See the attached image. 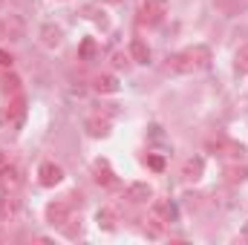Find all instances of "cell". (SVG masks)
Returning <instances> with one entry per match:
<instances>
[{
	"label": "cell",
	"mask_w": 248,
	"mask_h": 245,
	"mask_svg": "<svg viewBox=\"0 0 248 245\" xmlns=\"http://www.w3.org/2000/svg\"><path fill=\"white\" fill-rule=\"evenodd\" d=\"M147 165H150L153 170H165V162H162L159 156H147Z\"/></svg>",
	"instance_id": "cell-25"
},
{
	"label": "cell",
	"mask_w": 248,
	"mask_h": 245,
	"mask_svg": "<svg viewBox=\"0 0 248 245\" xmlns=\"http://www.w3.org/2000/svg\"><path fill=\"white\" fill-rule=\"evenodd\" d=\"M20 184H23V176H20L17 168H12V165H9V168H6V165L0 168V187H3L6 193H15Z\"/></svg>",
	"instance_id": "cell-8"
},
{
	"label": "cell",
	"mask_w": 248,
	"mask_h": 245,
	"mask_svg": "<svg viewBox=\"0 0 248 245\" xmlns=\"http://www.w3.org/2000/svg\"><path fill=\"white\" fill-rule=\"evenodd\" d=\"M107 3H119V0H107Z\"/></svg>",
	"instance_id": "cell-30"
},
{
	"label": "cell",
	"mask_w": 248,
	"mask_h": 245,
	"mask_svg": "<svg viewBox=\"0 0 248 245\" xmlns=\"http://www.w3.org/2000/svg\"><path fill=\"white\" fill-rule=\"evenodd\" d=\"M243 237H246V240H248V222H246V228H243Z\"/></svg>",
	"instance_id": "cell-28"
},
{
	"label": "cell",
	"mask_w": 248,
	"mask_h": 245,
	"mask_svg": "<svg viewBox=\"0 0 248 245\" xmlns=\"http://www.w3.org/2000/svg\"><path fill=\"white\" fill-rule=\"evenodd\" d=\"M69 214H72V205L66 199H55V202L46 205V222L52 228H63L69 222Z\"/></svg>",
	"instance_id": "cell-3"
},
{
	"label": "cell",
	"mask_w": 248,
	"mask_h": 245,
	"mask_svg": "<svg viewBox=\"0 0 248 245\" xmlns=\"http://www.w3.org/2000/svg\"><path fill=\"white\" fill-rule=\"evenodd\" d=\"M133 205H139V202H147V199H153V187L147 182H133L127 187V193H124Z\"/></svg>",
	"instance_id": "cell-12"
},
{
	"label": "cell",
	"mask_w": 248,
	"mask_h": 245,
	"mask_svg": "<svg viewBox=\"0 0 248 245\" xmlns=\"http://www.w3.org/2000/svg\"><path fill=\"white\" fill-rule=\"evenodd\" d=\"M95 52H98L95 41H93V38H84V41H81V49H78L81 61H93V58H95Z\"/></svg>",
	"instance_id": "cell-23"
},
{
	"label": "cell",
	"mask_w": 248,
	"mask_h": 245,
	"mask_svg": "<svg viewBox=\"0 0 248 245\" xmlns=\"http://www.w3.org/2000/svg\"><path fill=\"white\" fill-rule=\"evenodd\" d=\"M165 69L173 72V75H187V72H193V69H199V66L193 63V58H190L187 52H176V55H168Z\"/></svg>",
	"instance_id": "cell-5"
},
{
	"label": "cell",
	"mask_w": 248,
	"mask_h": 245,
	"mask_svg": "<svg viewBox=\"0 0 248 245\" xmlns=\"http://www.w3.org/2000/svg\"><path fill=\"white\" fill-rule=\"evenodd\" d=\"M3 162H6V156H3V150H0V165H3Z\"/></svg>",
	"instance_id": "cell-29"
},
{
	"label": "cell",
	"mask_w": 248,
	"mask_h": 245,
	"mask_svg": "<svg viewBox=\"0 0 248 245\" xmlns=\"http://www.w3.org/2000/svg\"><path fill=\"white\" fill-rule=\"evenodd\" d=\"M202 173H205V159L202 156H193V159H187L182 165V179L185 182H199Z\"/></svg>",
	"instance_id": "cell-9"
},
{
	"label": "cell",
	"mask_w": 248,
	"mask_h": 245,
	"mask_svg": "<svg viewBox=\"0 0 248 245\" xmlns=\"http://www.w3.org/2000/svg\"><path fill=\"white\" fill-rule=\"evenodd\" d=\"M26 116V98L17 92V95H12L9 98V107H6V119L12 124H20V119Z\"/></svg>",
	"instance_id": "cell-11"
},
{
	"label": "cell",
	"mask_w": 248,
	"mask_h": 245,
	"mask_svg": "<svg viewBox=\"0 0 248 245\" xmlns=\"http://www.w3.org/2000/svg\"><path fill=\"white\" fill-rule=\"evenodd\" d=\"M38 179L44 187H55V184L63 179V170L55 165V162H44L41 168H38Z\"/></svg>",
	"instance_id": "cell-6"
},
{
	"label": "cell",
	"mask_w": 248,
	"mask_h": 245,
	"mask_svg": "<svg viewBox=\"0 0 248 245\" xmlns=\"http://www.w3.org/2000/svg\"><path fill=\"white\" fill-rule=\"evenodd\" d=\"M0 90H3V95H9V98H12V95H17V92H20V78H17V75H12V72H9V75H3V78H0Z\"/></svg>",
	"instance_id": "cell-19"
},
{
	"label": "cell",
	"mask_w": 248,
	"mask_h": 245,
	"mask_svg": "<svg viewBox=\"0 0 248 245\" xmlns=\"http://www.w3.org/2000/svg\"><path fill=\"white\" fill-rule=\"evenodd\" d=\"M15 216H17V199H15V193L3 190V196H0V222H9Z\"/></svg>",
	"instance_id": "cell-14"
},
{
	"label": "cell",
	"mask_w": 248,
	"mask_h": 245,
	"mask_svg": "<svg viewBox=\"0 0 248 245\" xmlns=\"http://www.w3.org/2000/svg\"><path fill=\"white\" fill-rule=\"evenodd\" d=\"M168 6H170L168 0H144L139 15H141V20H144V23H159V20L168 15Z\"/></svg>",
	"instance_id": "cell-4"
},
{
	"label": "cell",
	"mask_w": 248,
	"mask_h": 245,
	"mask_svg": "<svg viewBox=\"0 0 248 245\" xmlns=\"http://www.w3.org/2000/svg\"><path fill=\"white\" fill-rule=\"evenodd\" d=\"M214 6H217L222 15H240L248 6V0H214Z\"/></svg>",
	"instance_id": "cell-18"
},
{
	"label": "cell",
	"mask_w": 248,
	"mask_h": 245,
	"mask_svg": "<svg viewBox=\"0 0 248 245\" xmlns=\"http://www.w3.org/2000/svg\"><path fill=\"white\" fill-rule=\"evenodd\" d=\"M87 133H90V136H95V138H101V136H107V133H110V122H107V119H101V116H90V119H87Z\"/></svg>",
	"instance_id": "cell-17"
},
{
	"label": "cell",
	"mask_w": 248,
	"mask_h": 245,
	"mask_svg": "<svg viewBox=\"0 0 248 245\" xmlns=\"http://www.w3.org/2000/svg\"><path fill=\"white\" fill-rule=\"evenodd\" d=\"M95 222H98V228H104V231H116V216H113L110 208H101V211L95 214Z\"/></svg>",
	"instance_id": "cell-21"
},
{
	"label": "cell",
	"mask_w": 248,
	"mask_h": 245,
	"mask_svg": "<svg viewBox=\"0 0 248 245\" xmlns=\"http://www.w3.org/2000/svg\"><path fill=\"white\" fill-rule=\"evenodd\" d=\"M185 52L193 58V63H196L199 69L211 63V49H208V46H190V49H185Z\"/></svg>",
	"instance_id": "cell-20"
},
{
	"label": "cell",
	"mask_w": 248,
	"mask_h": 245,
	"mask_svg": "<svg viewBox=\"0 0 248 245\" xmlns=\"http://www.w3.org/2000/svg\"><path fill=\"white\" fill-rule=\"evenodd\" d=\"M41 44H44L46 49H58L63 44V29L55 26V23H44V26H41Z\"/></svg>",
	"instance_id": "cell-7"
},
{
	"label": "cell",
	"mask_w": 248,
	"mask_h": 245,
	"mask_svg": "<svg viewBox=\"0 0 248 245\" xmlns=\"http://www.w3.org/2000/svg\"><path fill=\"white\" fill-rule=\"evenodd\" d=\"M93 176H95V182L101 184V187H113V184H116V173L110 170V165H107L104 159L93 165Z\"/></svg>",
	"instance_id": "cell-13"
},
{
	"label": "cell",
	"mask_w": 248,
	"mask_h": 245,
	"mask_svg": "<svg viewBox=\"0 0 248 245\" xmlns=\"http://www.w3.org/2000/svg\"><path fill=\"white\" fill-rule=\"evenodd\" d=\"M208 147L217 153V156H225V159H243L246 156V147L240 144V141H234V138H225V136H217V138H211L208 141Z\"/></svg>",
	"instance_id": "cell-1"
},
{
	"label": "cell",
	"mask_w": 248,
	"mask_h": 245,
	"mask_svg": "<svg viewBox=\"0 0 248 245\" xmlns=\"http://www.w3.org/2000/svg\"><path fill=\"white\" fill-rule=\"evenodd\" d=\"M153 216L156 222H176V205L168 199H156L153 202Z\"/></svg>",
	"instance_id": "cell-10"
},
{
	"label": "cell",
	"mask_w": 248,
	"mask_h": 245,
	"mask_svg": "<svg viewBox=\"0 0 248 245\" xmlns=\"http://www.w3.org/2000/svg\"><path fill=\"white\" fill-rule=\"evenodd\" d=\"M12 61H15V58H12L6 49H0V66H12Z\"/></svg>",
	"instance_id": "cell-26"
},
{
	"label": "cell",
	"mask_w": 248,
	"mask_h": 245,
	"mask_svg": "<svg viewBox=\"0 0 248 245\" xmlns=\"http://www.w3.org/2000/svg\"><path fill=\"white\" fill-rule=\"evenodd\" d=\"M93 87H95V92H101V95H113V92H119V78H116V75H98Z\"/></svg>",
	"instance_id": "cell-16"
},
{
	"label": "cell",
	"mask_w": 248,
	"mask_h": 245,
	"mask_svg": "<svg viewBox=\"0 0 248 245\" xmlns=\"http://www.w3.org/2000/svg\"><path fill=\"white\" fill-rule=\"evenodd\" d=\"M234 66H237V72H240V75H243V72H248V46L237 52V63H234Z\"/></svg>",
	"instance_id": "cell-24"
},
{
	"label": "cell",
	"mask_w": 248,
	"mask_h": 245,
	"mask_svg": "<svg viewBox=\"0 0 248 245\" xmlns=\"http://www.w3.org/2000/svg\"><path fill=\"white\" fill-rule=\"evenodd\" d=\"M130 58L136 63H147L150 61V46H147L141 38H133V41H130Z\"/></svg>",
	"instance_id": "cell-15"
},
{
	"label": "cell",
	"mask_w": 248,
	"mask_h": 245,
	"mask_svg": "<svg viewBox=\"0 0 248 245\" xmlns=\"http://www.w3.org/2000/svg\"><path fill=\"white\" fill-rule=\"evenodd\" d=\"M26 32V23L20 15H0V38L6 41H20Z\"/></svg>",
	"instance_id": "cell-2"
},
{
	"label": "cell",
	"mask_w": 248,
	"mask_h": 245,
	"mask_svg": "<svg viewBox=\"0 0 248 245\" xmlns=\"http://www.w3.org/2000/svg\"><path fill=\"white\" fill-rule=\"evenodd\" d=\"M113 63H116V66H124L127 61H124V55H122V52H113Z\"/></svg>",
	"instance_id": "cell-27"
},
{
	"label": "cell",
	"mask_w": 248,
	"mask_h": 245,
	"mask_svg": "<svg viewBox=\"0 0 248 245\" xmlns=\"http://www.w3.org/2000/svg\"><path fill=\"white\" fill-rule=\"evenodd\" d=\"M225 179H228V182H246L248 168L246 165H228V168H225Z\"/></svg>",
	"instance_id": "cell-22"
}]
</instances>
